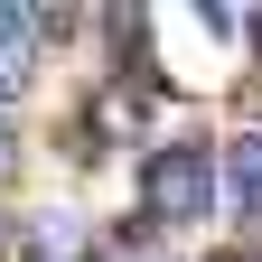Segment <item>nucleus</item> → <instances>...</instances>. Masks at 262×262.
Returning a JSON list of instances; mask_svg holds the SVG:
<instances>
[{
  "mask_svg": "<svg viewBox=\"0 0 262 262\" xmlns=\"http://www.w3.org/2000/svg\"><path fill=\"white\" fill-rule=\"evenodd\" d=\"M215 196L234 206V225H262V131H234L215 159Z\"/></svg>",
  "mask_w": 262,
  "mask_h": 262,
  "instance_id": "f03ea898",
  "label": "nucleus"
},
{
  "mask_svg": "<svg viewBox=\"0 0 262 262\" xmlns=\"http://www.w3.org/2000/svg\"><path fill=\"white\" fill-rule=\"evenodd\" d=\"M253 38H262V19H253Z\"/></svg>",
  "mask_w": 262,
  "mask_h": 262,
  "instance_id": "423d86ee",
  "label": "nucleus"
},
{
  "mask_svg": "<svg viewBox=\"0 0 262 262\" xmlns=\"http://www.w3.org/2000/svg\"><path fill=\"white\" fill-rule=\"evenodd\" d=\"M215 262H244V253H215Z\"/></svg>",
  "mask_w": 262,
  "mask_h": 262,
  "instance_id": "39448f33",
  "label": "nucleus"
},
{
  "mask_svg": "<svg viewBox=\"0 0 262 262\" xmlns=\"http://www.w3.org/2000/svg\"><path fill=\"white\" fill-rule=\"evenodd\" d=\"M141 206H150V225H206L215 215V150L206 141H159L141 159Z\"/></svg>",
  "mask_w": 262,
  "mask_h": 262,
  "instance_id": "f257e3e1",
  "label": "nucleus"
},
{
  "mask_svg": "<svg viewBox=\"0 0 262 262\" xmlns=\"http://www.w3.org/2000/svg\"><path fill=\"white\" fill-rule=\"evenodd\" d=\"M28 66H38V19H28V10H0V94H19Z\"/></svg>",
  "mask_w": 262,
  "mask_h": 262,
  "instance_id": "7ed1b4c3",
  "label": "nucleus"
},
{
  "mask_svg": "<svg viewBox=\"0 0 262 262\" xmlns=\"http://www.w3.org/2000/svg\"><path fill=\"white\" fill-rule=\"evenodd\" d=\"M75 244H84V234H75L66 215H47V225H28V253H38V262H66Z\"/></svg>",
  "mask_w": 262,
  "mask_h": 262,
  "instance_id": "20e7f679",
  "label": "nucleus"
}]
</instances>
